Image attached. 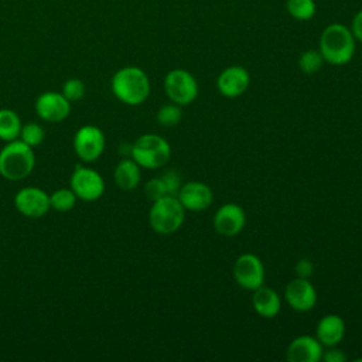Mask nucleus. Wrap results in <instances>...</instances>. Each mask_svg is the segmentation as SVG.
Returning <instances> with one entry per match:
<instances>
[{
    "label": "nucleus",
    "mask_w": 362,
    "mask_h": 362,
    "mask_svg": "<svg viewBox=\"0 0 362 362\" xmlns=\"http://www.w3.org/2000/svg\"><path fill=\"white\" fill-rule=\"evenodd\" d=\"M182 117L181 106L177 103H168L157 110V122L164 127H173L180 123Z\"/></svg>",
    "instance_id": "nucleus-25"
},
{
    "label": "nucleus",
    "mask_w": 362,
    "mask_h": 362,
    "mask_svg": "<svg viewBox=\"0 0 362 362\" xmlns=\"http://www.w3.org/2000/svg\"><path fill=\"white\" fill-rule=\"evenodd\" d=\"M355 38L349 27L332 23L324 28L320 37V52L331 65H345L355 54Z\"/></svg>",
    "instance_id": "nucleus-2"
},
{
    "label": "nucleus",
    "mask_w": 362,
    "mask_h": 362,
    "mask_svg": "<svg viewBox=\"0 0 362 362\" xmlns=\"http://www.w3.org/2000/svg\"><path fill=\"white\" fill-rule=\"evenodd\" d=\"M14 206L21 215L38 219L51 209L49 195L38 187H23L14 195Z\"/></svg>",
    "instance_id": "nucleus-10"
},
{
    "label": "nucleus",
    "mask_w": 362,
    "mask_h": 362,
    "mask_svg": "<svg viewBox=\"0 0 362 362\" xmlns=\"http://www.w3.org/2000/svg\"><path fill=\"white\" fill-rule=\"evenodd\" d=\"M34 109L41 120L48 123H58L69 116L71 102L61 92L48 90L37 98Z\"/></svg>",
    "instance_id": "nucleus-11"
},
{
    "label": "nucleus",
    "mask_w": 362,
    "mask_h": 362,
    "mask_svg": "<svg viewBox=\"0 0 362 362\" xmlns=\"http://www.w3.org/2000/svg\"><path fill=\"white\" fill-rule=\"evenodd\" d=\"M185 221V208L177 197H163L153 201L148 211V225L160 235H171L177 232Z\"/></svg>",
    "instance_id": "nucleus-5"
},
{
    "label": "nucleus",
    "mask_w": 362,
    "mask_h": 362,
    "mask_svg": "<svg viewBox=\"0 0 362 362\" xmlns=\"http://www.w3.org/2000/svg\"><path fill=\"white\" fill-rule=\"evenodd\" d=\"M286 7L288 14L298 21L311 20L317 10L314 0H287Z\"/></svg>",
    "instance_id": "nucleus-22"
},
{
    "label": "nucleus",
    "mask_w": 362,
    "mask_h": 362,
    "mask_svg": "<svg viewBox=\"0 0 362 362\" xmlns=\"http://www.w3.org/2000/svg\"><path fill=\"white\" fill-rule=\"evenodd\" d=\"M294 270H296L297 277L308 279V277L313 274V272H314V266H313L311 260H308V259L304 257V259H300V260L296 263Z\"/></svg>",
    "instance_id": "nucleus-29"
},
{
    "label": "nucleus",
    "mask_w": 362,
    "mask_h": 362,
    "mask_svg": "<svg viewBox=\"0 0 362 362\" xmlns=\"http://www.w3.org/2000/svg\"><path fill=\"white\" fill-rule=\"evenodd\" d=\"M345 321L338 314L324 315L315 328V338L322 344V346H335L345 337Z\"/></svg>",
    "instance_id": "nucleus-17"
},
{
    "label": "nucleus",
    "mask_w": 362,
    "mask_h": 362,
    "mask_svg": "<svg viewBox=\"0 0 362 362\" xmlns=\"http://www.w3.org/2000/svg\"><path fill=\"white\" fill-rule=\"evenodd\" d=\"M236 283L249 291L256 290L264 283V266L259 256L253 253H243L236 257L232 267Z\"/></svg>",
    "instance_id": "nucleus-9"
},
{
    "label": "nucleus",
    "mask_w": 362,
    "mask_h": 362,
    "mask_svg": "<svg viewBox=\"0 0 362 362\" xmlns=\"http://www.w3.org/2000/svg\"><path fill=\"white\" fill-rule=\"evenodd\" d=\"M21 119L11 109H0V140L13 141L17 140L21 130Z\"/></svg>",
    "instance_id": "nucleus-20"
},
{
    "label": "nucleus",
    "mask_w": 362,
    "mask_h": 362,
    "mask_svg": "<svg viewBox=\"0 0 362 362\" xmlns=\"http://www.w3.org/2000/svg\"><path fill=\"white\" fill-rule=\"evenodd\" d=\"M76 201H78V198L71 188H58L49 195L51 209L58 211V212L71 211L75 206Z\"/></svg>",
    "instance_id": "nucleus-21"
},
{
    "label": "nucleus",
    "mask_w": 362,
    "mask_h": 362,
    "mask_svg": "<svg viewBox=\"0 0 362 362\" xmlns=\"http://www.w3.org/2000/svg\"><path fill=\"white\" fill-rule=\"evenodd\" d=\"M245 225L246 214L240 205L233 202L223 204L214 215V228L219 235L225 238H233L239 235Z\"/></svg>",
    "instance_id": "nucleus-12"
},
{
    "label": "nucleus",
    "mask_w": 362,
    "mask_h": 362,
    "mask_svg": "<svg viewBox=\"0 0 362 362\" xmlns=\"http://www.w3.org/2000/svg\"><path fill=\"white\" fill-rule=\"evenodd\" d=\"M69 188L78 199L92 202L99 199L105 192V180L93 168L76 165L71 174Z\"/></svg>",
    "instance_id": "nucleus-7"
},
{
    "label": "nucleus",
    "mask_w": 362,
    "mask_h": 362,
    "mask_svg": "<svg viewBox=\"0 0 362 362\" xmlns=\"http://www.w3.org/2000/svg\"><path fill=\"white\" fill-rule=\"evenodd\" d=\"M144 194L151 201H156V199H160L163 197H167L165 187H164V182H163L161 177L150 178L146 182V185H144Z\"/></svg>",
    "instance_id": "nucleus-28"
},
{
    "label": "nucleus",
    "mask_w": 362,
    "mask_h": 362,
    "mask_svg": "<svg viewBox=\"0 0 362 362\" xmlns=\"http://www.w3.org/2000/svg\"><path fill=\"white\" fill-rule=\"evenodd\" d=\"M141 167L130 157V158H122L115 171H113V178L116 185L122 191H132L134 189L141 180Z\"/></svg>",
    "instance_id": "nucleus-19"
},
{
    "label": "nucleus",
    "mask_w": 362,
    "mask_h": 362,
    "mask_svg": "<svg viewBox=\"0 0 362 362\" xmlns=\"http://www.w3.org/2000/svg\"><path fill=\"white\" fill-rule=\"evenodd\" d=\"M72 146L75 154L82 161L93 163L103 154L106 139L99 127L93 124H85L76 130Z\"/></svg>",
    "instance_id": "nucleus-8"
},
{
    "label": "nucleus",
    "mask_w": 362,
    "mask_h": 362,
    "mask_svg": "<svg viewBox=\"0 0 362 362\" xmlns=\"http://www.w3.org/2000/svg\"><path fill=\"white\" fill-rule=\"evenodd\" d=\"M35 165L34 148L20 139L7 141L0 150V175L8 181L27 178Z\"/></svg>",
    "instance_id": "nucleus-3"
},
{
    "label": "nucleus",
    "mask_w": 362,
    "mask_h": 362,
    "mask_svg": "<svg viewBox=\"0 0 362 362\" xmlns=\"http://www.w3.org/2000/svg\"><path fill=\"white\" fill-rule=\"evenodd\" d=\"M160 177H161V180H163V182H164L167 195H170V197H177V194H178L181 185H182L181 175H180L175 170H168V171L163 173Z\"/></svg>",
    "instance_id": "nucleus-27"
},
{
    "label": "nucleus",
    "mask_w": 362,
    "mask_h": 362,
    "mask_svg": "<svg viewBox=\"0 0 362 362\" xmlns=\"http://www.w3.org/2000/svg\"><path fill=\"white\" fill-rule=\"evenodd\" d=\"M164 90L173 103L185 106L197 99L198 82L191 72L181 68H175L165 75Z\"/></svg>",
    "instance_id": "nucleus-6"
},
{
    "label": "nucleus",
    "mask_w": 362,
    "mask_h": 362,
    "mask_svg": "<svg viewBox=\"0 0 362 362\" xmlns=\"http://www.w3.org/2000/svg\"><path fill=\"white\" fill-rule=\"evenodd\" d=\"M252 305L260 317L274 318L279 315L281 310V298L273 288L260 286L256 290H253Z\"/></svg>",
    "instance_id": "nucleus-18"
},
{
    "label": "nucleus",
    "mask_w": 362,
    "mask_h": 362,
    "mask_svg": "<svg viewBox=\"0 0 362 362\" xmlns=\"http://www.w3.org/2000/svg\"><path fill=\"white\" fill-rule=\"evenodd\" d=\"M287 304L300 313L310 311L317 303V291L308 279L296 277L287 283L284 290Z\"/></svg>",
    "instance_id": "nucleus-13"
},
{
    "label": "nucleus",
    "mask_w": 362,
    "mask_h": 362,
    "mask_svg": "<svg viewBox=\"0 0 362 362\" xmlns=\"http://www.w3.org/2000/svg\"><path fill=\"white\" fill-rule=\"evenodd\" d=\"M349 30H351L354 38L358 40L359 42H362V10H359V11L354 16Z\"/></svg>",
    "instance_id": "nucleus-31"
},
{
    "label": "nucleus",
    "mask_w": 362,
    "mask_h": 362,
    "mask_svg": "<svg viewBox=\"0 0 362 362\" xmlns=\"http://www.w3.org/2000/svg\"><path fill=\"white\" fill-rule=\"evenodd\" d=\"M321 359H324L325 362H344L346 361V355L335 345V346H328V349L322 352Z\"/></svg>",
    "instance_id": "nucleus-30"
},
{
    "label": "nucleus",
    "mask_w": 362,
    "mask_h": 362,
    "mask_svg": "<svg viewBox=\"0 0 362 362\" xmlns=\"http://www.w3.org/2000/svg\"><path fill=\"white\" fill-rule=\"evenodd\" d=\"M324 62L325 61H324L320 49H307L298 58V68L304 74L311 75V74L318 72L322 68Z\"/></svg>",
    "instance_id": "nucleus-24"
},
{
    "label": "nucleus",
    "mask_w": 362,
    "mask_h": 362,
    "mask_svg": "<svg viewBox=\"0 0 362 362\" xmlns=\"http://www.w3.org/2000/svg\"><path fill=\"white\" fill-rule=\"evenodd\" d=\"M322 344L311 335H300L294 338L286 351L290 362H318L322 358Z\"/></svg>",
    "instance_id": "nucleus-16"
},
{
    "label": "nucleus",
    "mask_w": 362,
    "mask_h": 362,
    "mask_svg": "<svg viewBox=\"0 0 362 362\" xmlns=\"http://www.w3.org/2000/svg\"><path fill=\"white\" fill-rule=\"evenodd\" d=\"M250 83V75L249 72L239 65H232L225 68L218 79H216V88L221 95L226 98H238L246 92Z\"/></svg>",
    "instance_id": "nucleus-15"
},
{
    "label": "nucleus",
    "mask_w": 362,
    "mask_h": 362,
    "mask_svg": "<svg viewBox=\"0 0 362 362\" xmlns=\"http://www.w3.org/2000/svg\"><path fill=\"white\" fill-rule=\"evenodd\" d=\"M85 92H86V88H85V83L78 79V78H71V79H66L62 85V90L61 93L72 103V102H78L81 100L83 96H85Z\"/></svg>",
    "instance_id": "nucleus-26"
},
{
    "label": "nucleus",
    "mask_w": 362,
    "mask_h": 362,
    "mask_svg": "<svg viewBox=\"0 0 362 362\" xmlns=\"http://www.w3.org/2000/svg\"><path fill=\"white\" fill-rule=\"evenodd\" d=\"M116 99L129 106H139L150 95V79L139 66H123L116 71L110 81Z\"/></svg>",
    "instance_id": "nucleus-1"
},
{
    "label": "nucleus",
    "mask_w": 362,
    "mask_h": 362,
    "mask_svg": "<svg viewBox=\"0 0 362 362\" xmlns=\"http://www.w3.org/2000/svg\"><path fill=\"white\" fill-rule=\"evenodd\" d=\"M18 139L25 143L27 146L30 147H37L40 146L44 139H45V130L41 124L38 123H34V122H28L25 124L21 126V130H20V136Z\"/></svg>",
    "instance_id": "nucleus-23"
},
{
    "label": "nucleus",
    "mask_w": 362,
    "mask_h": 362,
    "mask_svg": "<svg viewBox=\"0 0 362 362\" xmlns=\"http://www.w3.org/2000/svg\"><path fill=\"white\" fill-rule=\"evenodd\" d=\"M130 157L147 170H157L164 167L171 157V147L168 141L154 133L139 136L130 147Z\"/></svg>",
    "instance_id": "nucleus-4"
},
{
    "label": "nucleus",
    "mask_w": 362,
    "mask_h": 362,
    "mask_svg": "<svg viewBox=\"0 0 362 362\" xmlns=\"http://www.w3.org/2000/svg\"><path fill=\"white\" fill-rule=\"evenodd\" d=\"M177 198L185 211H204L212 204L214 192L205 182L189 181L181 185Z\"/></svg>",
    "instance_id": "nucleus-14"
}]
</instances>
